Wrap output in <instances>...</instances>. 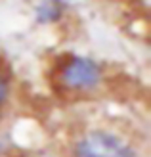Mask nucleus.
<instances>
[{"instance_id":"obj_2","label":"nucleus","mask_w":151,"mask_h":157,"mask_svg":"<svg viewBox=\"0 0 151 157\" xmlns=\"http://www.w3.org/2000/svg\"><path fill=\"white\" fill-rule=\"evenodd\" d=\"M73 157H136L132 146L107 130H90L77 140Z\"/></svg>"},{"instance_id":"obj_3","label":"nucleus","mask_w":151,"mask_h":157,"mask_svg":"<svg viewBox=\"0 0 151 157\" xmlns=\"http://www.w3.org/2000/svg\"><path fill=\"white\" fill-rule=\"evenodd\" d=\"M63 10H65V0H40L35 10V15L38 23L48 25V23H55L61 19Z\"/></svg>"},{"instance_id":"obj_1","label":"nucleus","mask_w":151,"mask_h":157,"mask_svg":"<svg viewBox=\"0 0 151 157\" xmlns=\"http://www.w3.org/2000/svg\"><path fill=\"white\" fill-rule=\"evenodd\" d=\"M103 78L101 65L96 59L86 56H71L63 58L58 67V82L65 90L71 92H88L98 88Z\"/></svg>"},{"instance_id":"obj_4","label":"nucleus","mask_w":151,"mask_h":157,"mask_svg":"<svg viewBox=\"0 0 151 157\" xmlns=\"http://www.w3.org/2000/svg\"><path fill=\"white\" fill-rule=\"evenodd\" d=\"M10 98V78L0 69V105H4Z\"/></svg>"}]
</instances>
